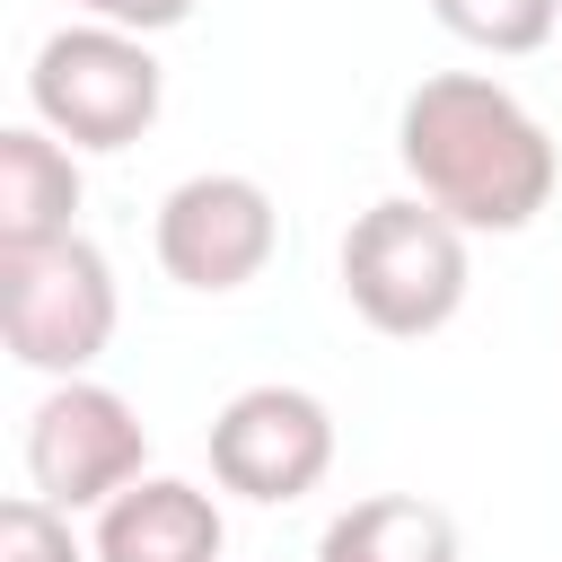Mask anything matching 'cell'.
I'll use <instances>...</instances> for the list:
<instances>
[{"label":"cell","instance_id":"cell-9","mask_svg":"<svg viewBox=\"0 0 562 562\" xmlns=\"http://www.w3.org/2000/svg\"><path fill=\"white\" fill-rule=\"evenodd\" d=\"M79 220V149L44 123L0 132V246H53Z\"/></svg>","mask_w":562,"mask_h":562},{"label":"cell","instance_id":"cell-11","mask_svg":"<svg viewBox=\"0 0 562 562\" xmlns=\"http://www.w3.org/2000/svg\"><path fill=\"white\" fill-rule=\"evenodd\" d=\"M430 18L474 53H536L562 26V0H430Z\"/></svg>","mask_w":562,"mask_h":562},{"label":"cell","instance_id":"cell-10","mask_svg":"<svg viewBox=\"0 0 562 562\" xmlns=\"http://www.w3.org/2000/svg\"><path fill=\"white\" fill-rule=\"evenodd\" d=\"M316 562H465L457 553V518L422 492H369L342 518H325Z\"/></svg>","mask_w":562,"mask_h":562},{"label":"cell","instance_id":"cell-5","mask_svg":"<svg viewBox=\"0 0 562 562\" xmlns=\"http://www.w3.org/2000/svg\"><path fill=\"white\" fill-rule=\"evenodd\" d=\"M140 465L149 430L97 378H53V395L26 413V483L61 509H105L123 483H140Z\"/></svg>","mask_w":562,"mask_h":562},{"label":"cell","instance_id":"cell-7","mask_svg":"<svg viewBox=\"0 0 562 562\" xmlns=\"http://www.w3.org/2000/svg\"><path fill=\"white\" fill-rule=\"evenodd\" d=\"M149 246H158V272H167V281L220 299V290H246V281L272 263L281 211H272V193H263L255 176L211 167V176H184V184L158 202Z\"/></svg>","mask_w":562,"mask_h":562},{"label":"cell","instance_id":"cell-6","mask_svg":"<svg viewBox=\"0 0 562 562\" xmlns=\"http://www.w3.org/2000/svg\"><path fill=\"white\" fill-rule=\"evenodd\" d=\"M325 474H334V413H325V395L272 378V386H237L220 404V422H211V483L220 492L281 509V501L316 492Z\"/></svg>","mask_w":562,"mask_h":562},{"label":"cell","instance_id":"cell-13","mask_svg":"<svg viewBox=\"0 0 562 562\" xmlns=\"http://www.w3.org/2000/svg\"><path fill=\"white\" fill-rule=\"evenodd\" d=\"M70 9H88L105 26H132V35H167V26L193 18V0H70Z\"/></svg>","mask_w":562,"mask_h":562},{"label":"cell","instance_id":"cell-12","mask_svg":"<svg viewBox=\"0 0 562 562\" xmlns=\"http://www.w3.org/2000/svg\"><path fill=\"white\" fill-rule=\"evenodd\" d=\"M0 562H97V544L70 536V509L44 492H18L0 509Z\"/></svg>","mask_w":562,"mask_h":562},{"label":"cell","instance_id":"cell-2","mask_svg":"<svg viewBox=\"0 0 562 562\" xmlns=\"http://www.w3.org/2000/svg\"><path fill=\"white\" fill-rule=\"evenodd\" d=\"M465 228L422 202V193H386L342 228V299L369 334L422 342L465 307Z\"/></svg>","mask_w":562,"mask_h":562},{"label":"cell","instance_id":"cell-8","mask_svg":"<svg viewBox=\"0 0 562 562\" xmlns=\"http://www.w3.org/2000/svg\"><path fill=\"white\" fill-rule=\"evenodd\" d=\"M97 562H220V501L184 474H140L97 509Z\"/></svg>","mask_w":562,"mask_h":562},{"label":"cell","instance_id":"cell-4","mask_svg":"<svg viewBox=\"0 0 562 562\" xmlns=\"http://www.w3.org/2000/svg\"><path fill=\"white\" fill-rule=\"evenodd\" d=\"M114 263L70 228L53 246H0V334L18 369L44 378H88L114 342Z\"/></svg>","mask_w":562,"mask_h":562},{"label":"cell","instance_id":"cell-3","mask_svg":"<svg viewBox=\"0 0 562 562\" xmlns=\"http://www.w3.org/2000/svg\"><path fill=\"white\" fill-rule=\"evenodd\" d=\"M26 105L70 149H132L158 123V105H167V70H158L149 35L105 26V18H79V26H61V35L35 44Z\"/></svg>","mask_w":562,"mask_h":562},{"label":"cell","instance_id":"cell-1","mask_svg":"<svg viewBox=\"0 0 562 562\" xmlns=\"http://www.w3.org/2000/svg\"><path fill=\"white\" fill-rule=\"evenodd\" d=\"M395 158L422 202H439L457 228H527L553 202L562 149L553 132L483 70H430L395 114Z\"/></svg>","mask_w":562,"mask_h":562}]
</instances>
